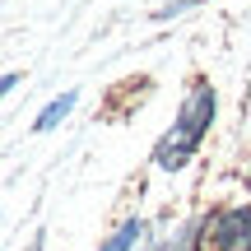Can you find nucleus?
Returning a JSON list of instances; mask_svg holds the SVG:
<instances>
[{
    "instance_id": "obj_2",
    "label": "nucleus",
    "mask_w": 251,
    "mask_h": 251,
    "mask_svg": "<svg viewBox=\"0 0 251 251\" xmlns=\"http://www.w3.org/2000/svg\"><path fill=\"white\" fill-rule=\"evenodd\" d=\"M205 251H251V200L224 205L205 219Z\"/></svg>"
},
{
    "instance_id": "obj_5",
    "label": "nucleus",
    "mask_w": 251,
    "mask_h": 251,
    "mask_svg": "<svg viewBox=\"0 0 251 251\" xmlns=\"http://www.w3.org/2000/svg\"><path fill=\"white\" fill-rule=\"evenodd\" d=\"M196 247H205V219H191L186 228H177L172 242H163L158 251H196Z\"/></svg>"
},
{
    "instance_id": "obj_1",
    "label": "nucleus",
    "mask_w": 251,
    "mask_h": 251,
    "mask_svg": "<svg viewBox=\"0 0 251 251\" xmlns=\"http://www.w3.org/2000/svg\"><path fill=\"white\" fill-rule=\"evenodd\" d=\"M214 112H219L214 84H209V79H196L186 89V98H181V112L172 117L168 135L153 144V163H158L163 172H181L191 158H196V149L205 144L209 126H214Z\"/></svg>"
},
{
    "instance_id": "obj_3",
    "label": "nucleus",
    "mask_w": 251,
    "mask_h": 251,
    "mask_svg": "<svg viewBox=\"0 0 251 251\" xmlns=\"http://www.w3.org/2000/svg\"><path fill=\"white\" fill-rule=\"evenodd\" d=\"M75 102H79V93H75V89H65L61 98H51V102H47L42 112H37V121H33V130H37V135H47V130H56V126H61V121H65V117H70V112H75Z\"/></svg>"
},
{
    "instance_id": "obj_4",
    "label": "nucleus",
    "mask_w": 251,
    "mask_h": 251,
    "mask_svg": "<svg viewBox=\"0 0 251 251\" xmlns=\"http://www.w3.org/2000/svg\"><path fill=\"white\" fill-rule=\"evenodd\" d=\"M144 233H149V224L135 214V219H126V224H121V228H117V233H112L98 251H135V247L144 242Z\"/></svg>"
}]
</instances>
